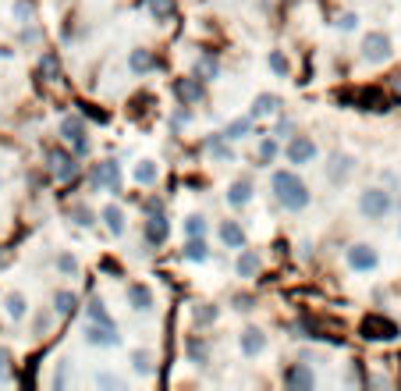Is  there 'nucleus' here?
Instances as JSON below:
<instances>
[{"label": "nucleus", "mask_w": 401, "mask_h": 391, "mask_svg": "<svg viewBox=\"0 0 401 391\" xmlns=\"http://www.w3.org/2000/svg\"><path fill=\"white\" fill-rule=\"evenodd\" d=\"M75 217H78V224H86V228H89V224H93V214H89V210H78Z\"/></svg>", "instance_id": "nucleus-43"}, {"label": "nucleus", "mask_w": 401, "mask_h": 391, "mask_svg": "<svg viewBox=\"0 0 401 391\" xmlns=\"http://www.w3.org/2000/svg\"><path fill=\"white\" fill-rule=\"evenodd\" d=\"M363 335L373 338V342H391V338H398V324L384 313H369L363 320Z\"/></svg>", "instance_id": "nucleus-2"}, {"label": "nucleus", "mask_w": 401, "mask_h": 391, "mask_svg": "<svg viewBox=\"0 0 401 391\" xmlns=\"http://www.w3.org/2000/svg\"><path fill=\"white\" fill-rule=\"evenodd\" d=\"M146 8H150L157 18H171V11H174L171 0H146Z\"/></svg>", "instance_id": "nucleus-31"}, {"label": "nucleus", "mask_w": 401, "mask_h": 391, "mask_svg": "<svg viewBox=\"0 0 401 391\" xmlns=\"http://www.w3.org/2000/svg\"><path fill=\"white\" fill-rule=\"evenodd\" d=\"M270 68L277 71V75H288V60H284L277 50H273V54H270Z\"/></svg>", "instance_id": "nucleus-38"}, {"label": "nucleus", "mask_w": 401, "mask_h": 391, "mask_svg": "<svg viewBox=\"0 0 401 391\" xmlns=\"http://www.w3.org/2000/svg\"><path fill=\"white\" fill-rule=\"evenodd\" d=\"M337 25H341V29L348 32V29H355V25H358V18H355V14H345V18H341V22H337Z\"/></svg>", "instance_id": "nucleus-42"}, {"label": "nucleus", "mask_w": 401, "mask_h": 391, "mask_svg": "<svg viewBox=\"0 0 401 391\" xmlns=\"http://www.w3.org/2000/svg\"><path fill=\"white\" fill-rule=\"evenodd\" d=\"M256 271H260V256L245 249V253L238 256V274H242V278H256Z\"/></svg>", "instance_id": "nucleus-24"}, {"label": "nucleus", "mask_w": 401, "mask_h": 391, "mask_svg": "<svg viewBox=\"0 0 401 391\" xmlns=\"http://www.w3.org/2000/svg\"><path fill=\"white\" fill-rule=\"evenodd\" d=\"M135 181H139V185H153V181H157V168H153L150 160L139 164V168H135Z\"/></svg>", "instance_id": "nucleus-30"}, {"label": "nucleus", "mask_w": 401, "mask_h": 391, "mask_svg": "<svg viewBox=\"0 0 401 391\" xmlns=\"http://www.w3.org/2000/svg\"><path fill=\"white\" fill-rule=\"evenodd\" d=\"M50 171H54L57 181H75V178H78V164H75V157L65 153V150H50Z\"/></svg>", "instance_id": "nucleus-7"}, {"label": "nucleus", "mask_w": 401, "mask_h": 391, "mask_svg": "<svg viewBox=\"0 0 401 391\" xmlns=\"http://www.w3.org/2000/svg\"><path fill=\"white\" fill-rule=\"evenodd\" d=\"M203 93H206V89H203V78H199V75H196V78H178V82H174V96L181 100L185 107H188V104H199Z\"/></svg>", "instance_id": "nucleus-12"}, {"label": "nucleus", "mask_w": 401, "mask_h": 391, "mask_svg": "<svg viewBox=\"0 0 401 391\" xmlns=\"http://www.w3.org/2000/svg\"><path fill=\"white\" fill-rule=\"evenodd\" d=\"M348 267H352V271H373V267H376V253L369 249V245H352V249H348Z\"/></svg>", "instance_id": "nucleus-13"}, {"label": "nucleus", "mask_w": 401, "mask_h": 391, "mask_svg": "<svg viewBox=\"0 0 401 391\" xmlns=\"http://www.w3.org/2000/svg\"><path fill=\"white\" fill-rule=\"evenodd\" d=\"M153 68H157V57H153L150 50H135V54H132V71L142 75V71H153Z\"/></svg>", "instance_id": "nucleus-23"}, {"label": "nucleus", "mask_w": 401, "mask_h": 391, "mask_svg": "<svg viewBox=\"0 0 401 391\" xmlns=\"http://www.w3.org/2000/svg\"><path fill=\"white\" fill-rule=\"evenodd\" d=\"M185 232H188V238L203 235V232H206V221H203V217H188V221H185Z\"/></svg>", "instance_id": "nucleus-35"}, {"label": "nucleus", "mask_w": 401, "mask_h": 391, "mask_svg": "<svg viewBox=\"0 0 401 391\" xmlns=\"http://www.w3.org/2000/svg\"><path fill=\"white\" fill-rule=\"evenodd\" d=\"M128 302H132V310H153V292L146 284H132L128 288Z\"/></svg>", "instance_id": "nucleus-17"}, {"label": "nucleus", "mask_w": 401, "mask_h": 391, "mask_svg": "<svg viewBox=\"0 0 401 391\" xmlns=\"http://www.w3.org/2000/svg\"><path fill=\"white\" fill-rule=\"evenodd\" d=\"M206 146H209V153H214L217 160H235V150H231L227 142H224V135H209V139H206Z\"/></svg>", "instance_id": "nucleus-22"}, {"label": "nucleus", "mask_w": 401, "mask_h": 391, "mask_svg": "<svg viewBox=\"0 0 401 391\" xmlns=\"http://www.w3.org/2000/svg\"><path fill=\"white\" fill-rule=\"evenodd\" d=\"M8 313H11L14 320H22V317H25V299H22V295H8Z\"/></svg>", "instance_id": "nucleus-32"}, {"label": "nucleus", "mask_w": 401, "mask_h": 391, "mask_svg": "<svg viewBox=\"0 0 401 391\" xmlns=\"http://www.w3.org/2000/svg\"><path fill=\"white\" fill-rule=\"evenodd\" d=\"M142 235H146L150 245H160V242H167V235H171V221H167L163 214H150L142 221Z\"/></svg>", "instance_id": "nucleus-10"}, {"label": "nucleus", "mask_w": 401, "mask_h": 391, "mask_svg": "<svg viewBox=\"0 0 401 391\" xmlns=\"http://www.w3.org/2000/svg\"><path fill=\"white\" fill-rule=\"evenodd\" d=\"M217 71H220V65H217V57H214V54H203V57L196 60V75H199L203 82L217 78Z\"/></svg>", "instance_id": "nucleus-19"}, {"label": "nucleus", "mask_w": 401, "mask_h": 391, "mask_svg": "<svg viewBox=\"0 0 401 391\" xmlns=\"http://www.w3.org/2000/svg\"><path fill=\"white\" fill-rule=\"evenodd\" d=\"M86 313H89V320H96V324H114V317L107 313V306H103L100 299H93V302L86 306Z\"/></svg>", "instance_id": "nucleus-25"}, {"label": "nucleus", "mask_w": 401, "mask_h": 391, "mask_svg": "<svg viewBox=\"0 0 401 391\" xmlns=\"http://www.w3.org/2000/svg\"><path fill=\"white\" fill-rule=\"evenodd\" d=\"M273 157H277V142H273V139H263V142H260V160L270 164Z\"/></svg>", "instance_id": "nucleus-34"}, {"label": "nucleus", "mask_w": 401, "mask_h": 391, "mask_svg": "<svg viewBox=\"0 0 401 391\" xmlns=\"http://www.w3.org/2000/svg\"><path fill=\"white\" fill-rule=\"evenodd\" d=\"M160 207H163V203H160L157 196H153V199H146V203H142V210H146V217H150V214H160Z\"/></svg>", "instance_id": "nucleus-40"}, {"label": "nucleus", "mask_w": 401, "mask_h": 391, "mask_svg": "<svg viewBox=\"0 0 401 391\" xmlns=\"http://www.w3.org/2000/svg\"><path fill=\"white\" fill-rule=\"evenodd\" d=\"M54 310H57L60 317H71V313L78 310V295H75V292H57V299H54Z\"/></svg>", "instance_id": "nucleus-20"}, {"label": "nucleus", "mask_w": 401, "mask_h": 391, "mask_svg": "<svg viewBox=\"0 0 401 391\" xmlns=\"http://www.w3.org/2000/svg\"><path fill=\"white\" fill-rule=\"evenodd\" d=\"M263 348H266V335L256 331V327H249V331L242 335V353H245V356H260Z\"/></svg>", "instance_id": "nucleus-15"}, {"label": "nucleus", "mask_w": 401, "mask_h": 391, "mask_svg": "<svg viewBox=\"0 0 401 391\" xmlns=\"http://www.w3.org/2000/svg\"><path fill=\"white\" fill-rule=\"evenodd\" d=\"M281 107V100L273 96V93H260L256 96V104H252V118H266V114H277Z\"/></svg>", "instance_id": "nucleus-18"}, {"label": "nucleus", "mask_w": 401, "mask_h": 391, "mask_svg": "<svg viewBox=\"0 0 401 391\" xmlns=\"http://www.w3.org/2000/svg\"><path fill=\"white\" fill-rule=\"evenodd\" d=\"M103 221H107V228H111L114 235L124 232V214H121L117 207H107V210H103Z\"/></svg>", "instance_id": "nucleus-26"}, {"label": "nucleus", "mask_w": 401, "mask_h": 391, "mask_svg": "<svg viewBox=\"0 0 401 391\" xmlns=\"http://www.w3.org/2000/svg\"><path fill=\"white\" fill-rule=\"evenodd\" d=\"M363 57L366 60H387L391 57V36L387 32H369L366 39H363Z\"/></svg>", "instance_id": "nucleus-6"}, {"label": "nucleus", "mask_w": 401, "mask_h": 391, "mask_svg": "<svg viewBox=\"0 0 401 391\" xmlns=\"http://www.w3.org/2000/svg\"><path fill=\"white\" fill-rule=\"evenodd\" d=\"M96 384H100V388H124V384H121V377L107 374V370H103V374H96Z\"/></svg>", "instance_id": "nucleus-37"}, {"label": "nucleus", "mask_w": 401, "mask_h": 391, "mask_svg": "<svg viewBox=\"0 0 401 391\" xmlns=\"http://www.w3.org/2000/svg\"><path fill=\"white\" fill-rule=\"evenodd\" d=\"M284 157H288V164H312L316 142H312L309 135H291L288 146H284Z\"/></svg>", "instance_id": "nucleus-4"}, {"label": "nucleus", "mask_w": 401, "mask_h": 391, "mask_svg": "<svg viewBox=\"0 0 401 391\" xmlns=\"http://www.w3.org/2000/svg\"><path fill=\"white\" fill-rule=\"evenodd\" d=\"M57 271H60V274H75V271H78V263H75V256H71V253H65V256H57Z\"/></svg>", "instance_id": "nucleus-36"}, {"label": "nucleus", "mask_w": 401, "mask_h": 391, "mask_svg": "<svg viewBox=\"0 0 401 391\" xmlns=\"http://www.w3.org/2000/svg\"><path fill=\"white\" fill-rule=\"evenodd\" d=\"M252 199V181H245V178H238L235 185L227 189V203L231 207H245V203Z\"/></svg>", "instance_id": "nucleus-16"}, {"label": "nucleus", "mask_w": 401, "mask_h": 391, "mask_svg": "<svg viewBox=\"0 0 401 391\" xmlns=\"http://www.w3.org/2000/svg\"><path fill=\"white\" fill-rule=\"evenodd\" d=\"M284 388H295V391H309L316 388V374L306 366V363H291L284 370Z\"/></svg>", "instance_id": "nucleus-9"}, {"label": "nucleus", "mask_w": 401, "mask_h": 391, "mask_svg": "<svg viewBox=\"0 0 401 391\" xmlns=\"http://www.w3.org/2000/svg\"><path fill=\"white\" fill-rule=\"evenodd\" d=\"M60 135H65L71 146H75V153H86L89 150V139H86V125H82L78 118H65L60 121Z\"/></svg>", "instance_id": "nucleus-11"}, {"label": "nucleus", "mask_w": 401, "mask_h": 391, "mask_svg": "<svg viewBox=\"0 0 401 391\" xmlns=\"http://www.w3.org/2000/svg\"><path fill=\"white\" fill-rule=\"evenodd\" d=\"M249 132H252V121H249V118H238V121H231V125H227L224 135H227V139H245Z\"/></svg>", "instance_id": "nucleus-27"}, {"label": "nucleus", "mask_w": 401, "mask_h": 391, "mask_svg": "<svg viewBox=\"0 0 401 391\" xmlns=\"http://www.w3.org/2000/svg\"><path fill=\"white\" fill-rule=\"evenodd\" d=\"M86 342H89V345H100V348L117 345V342H121L117 324H96V320H86Z\"/></svg>", "instance_id": "nucleus-5"}, {"label": "nucleus", "mask_w": 401, "mask_h": 391, "mask_svg": "<svg viewBox=\"0 0 401 391\" xmlns=\"http://www.w3.org/2000/svg\"><path fill=\"white\" fill-rule=\"evenodd\" d=\"M132 370L135 374H153V356L150 353H132Z\"/></svg>", "instance_id": "nucleus-29"}, {"label": "nucleus", "mask_w": 401, "mask_h": 391, "mask_svg": "<svg viewBox=\"0 0 401 391\" xmlns=\"http://www.w3.org/2000/svg\"><path fill=\"white\" fill-rule=\"evenodd\" d=\"M196 320L199 324H214L217 320V310H214V306H203V310H196Z\"/></svg>", "instance_id": "nucleus-39"}, {"label": "nucleus", "mask_w": 401, "mask_h": 391, "mask_svg": "<svg viewBox=\"0 0 401 391\" xmlns=\"http://www.w3.org/2000/svg\"><path fill=\"white\" fill-rule=\"evenodd\" d=\"M358 210H363L369 221H380V217H387V210H391V196L384 189H366L363 199H358Z\"/></svg>", "instance_id": "nucleus-3"}, {"label": "nucleus", "mask_w": 401, "mask_h": 391, "mask_svg": "<svg viewBox=\"0 0 401 391\" xmlns=\"http://www.w3.org/2000/svg\"><path fill=\"white\" fill-rule=\"evenodd\" d=\"M8 263V253H0V267H4Z\"/></svg>", "instance_id": "nucleus-45"}, {"label": "nucleus", "mask_w": 401, "mask_h": 391, "mask_svg": "<svg viewBox=\"0 0 401 391\" xmlns=\"http://www.w3.org/2000/svg\"><path fill=\"white\" fill-rule=\"evenodd\" d=\"M89 181L93 185H107L111 192H117L121 189V168L114 160H103V164H96V168L89 171Z\"/></svg>", "instance_id": "nucleus-8"}, {"label": "nucleus", "mask_w": 401, "mask_h": 391, "mask_svg": "<svg viewBox=\"0 0 401 391\" xmlns=\"http://www.w3.org/2000/svg\"><path fill=\"white\" fill-rule=\"evenodd\" d=\"M220 242L231 245V249H242V245H245V228L238 221H224L220 224Z\"/></svg>", "instance_id": "nucleus-14"}, {"label": "nucleus", "mask_w": 401, "mask_h": 391, "mask_svg": "<svg viewBox=\"0 0 401 391\" xmlns=\"http://www.w3.org/2000/svg\"><path fill=\"white\" fill-rule=\"evenodd\" d=\"M348 171H352V160H348V157H334V160H330V178H334V181L348 178Z\"/></svg>", "instance_id": "nucleus-28"}, {"label": "nucleus", "mask_w": 401, "mask_h": 391, "mask_svg": "<svg viewBox=\"0 0 401 391\" xmlns=\"http://www.w3.org/2000/svg\"><path fill=\"white\" fill-rule=\"evenodd\" d=\"M209 256V249H206V242H203V235H196V238H188V245H185V260H192V263H203Z\"/></svg>", "instance_id": "nucleus-21"}, {"label": "nucleus", "mask_w": 401, "mask_h": 391, "mask_svg": "<svg viewBox=\"0 0 401 391\" xmlns=\"http://www.w3.org/2000/svg\"><path fill=\"white\" fill-rule=\"evenodd\" d=\"M273 192H277L284 210H306L309 207V189L295 171H277L273 175Z\"/></svg>", "instance_id": "nucleus-1"}, {"label": "nucleus", "mask_w": 401, "mask_h": 391, "mask_svg": "<svg viewBox=\"0 0 401 391\" xmlns=\"http://www.w3.org/2000/svg\"><path fill=\"white\" fill-rule=\"evenodd\" d=\"M4 374H8V356L0 353V377H4Z\"/></svg>", "instance_id": "nucleus-44"}, {"label": "nucleus", "mask_w": 401, "mask_h": 391, "mask_svg": "<svg viewBox=\"0 0 401 391\" xmlns=\"http://www.w3.org/2000/svg\"><path fill=\"white\" fill-rule=\"evenodd\" d=\"M188 356H192L196 363H206V359H209V353H206V345H203L199 338H192V342H188Z\"/></svg>", "instance_id": "nucleus-33"}, {"label": "nucleus", "mask_w": 401, "mask_h": 391, "mask_svg": "<svg viewBox=\"0 0 401 391\" xmlns=\"http://www.w3.org/2000/svg\"><path fill=\"white\" fill-rule=\"evenodd\" d=\"M14 11H18V18H22V22H29V18H32V8L25 4V0H22V4H18Z\"/></svg>", "instance_id": "nucleus-41"}]
</instances>
